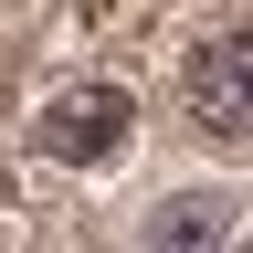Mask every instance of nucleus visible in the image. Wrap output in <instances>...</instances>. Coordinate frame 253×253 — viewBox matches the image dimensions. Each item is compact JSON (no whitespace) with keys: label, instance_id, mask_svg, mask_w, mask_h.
Returning a JSON list of instances; mask_svg holds the SVG:
<instances>
[{"label":"nucleus","instance_id":"1","mask_svg":"<svg viewBox=\"0 0 253 253\" xmlns=\"http://www.w3.org/2000/svg\"><path fill=\"white\" fill-rule=\"evenodd\" d=\"M179 106H190V126H201V137L253 148V32H211V42L190 53Z\"/></svg>","mask_w":253,"mask_h":253},{"label":"nucleus","instance_id":"2","mask_svg":"<svg viewBox=\"0 0 253 253\" xmlns=\"http://www.w3.org/2000/svg\"><path fill=\"white\" fill-rule=\"evenodd\" d=\"M126 126H137L126 84H63V95H42L32 137H42V158H74V169H95V158H116V148H126Z\"/></svg>","mask_w":253,"mask_h":253},{"label":"nucleus","instance_id":"3","mask_svg":"<svg viewBox=\"0 0 253 253\" xmlns=\"http://www.w3.org/2000/svg\"><path fill=\"white\" fill-rule=\"evenodd\" d=\"M221 232H232V201H221V190H179V201L148 211V243L158 253H190V243H221Z\"/></svg>","mask_w":253,"mask_h":253}]
</instances>
